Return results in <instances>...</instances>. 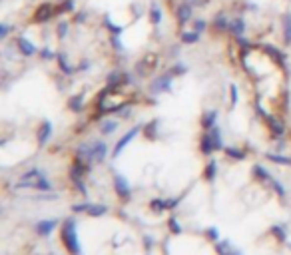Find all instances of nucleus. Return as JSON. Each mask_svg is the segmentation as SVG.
Here are the masks:
<instances>
[{
  "label": "nucleus",
  "mask_w": 291,
  "mask_h": 255,
  "mask_svg": "<svg viewBox=\"0 0 291 255\" xmlns=\"http://www.w3.org/2000/svg\"><path fill=\"white\" fill-rule=\"evenodd\" d=\"M210 132V136H212V140H214V146H216V150H223L225 146H223V138H221V128L216 124L212 130H208Z\"/></svg>",
  "instance_id": "obj_29"
},
{
  "label": "nucleus",
  "mask_w": 291,
  "mask_h": 255,
  "mask_svg": "<svg viewBox=\"0 0 291 255\" xmlns=\"http://www.w3.org/2000/svg\"><path fill=\"white\" fill-rule=\"evenodd\" d=\"M54 228H56V219H44V221H38L36 223V233L42 235V237H46V235L52 233Z\"/></svg>",
  "instance_id": "obj_24"
},
{
  "label": "nucleus",
  "mask_w": 291,
  "mask_h": 255,
  "mask_svg": "<svg viewBox=\"0 0 291 255\" xmlns=\"http://www.w3.org/2000/svg\"><path fill=\"white\" fill-rule=\"evenodd\" d=\"M56 16H60V14H58V4L50 2V0H44V2H40L34 8V12L30 16V22L32 24H46V22L54 20Z\"/></svg>",
  "instance_id": "obj_2"
},
{
  "label": "nucleus",
  "mask_w": 291,
  "mask_h": 255,
  "mask_svg": "<svg viewBox=\"0 0 291 255\" xmlns=\"http://www.w3.org/2000/svg\"><path fill=\"white\" fill-rule=\"evenodd\" d=\"M50 138H52V122L44 120L38 130V146H46Z\"/></svg>",
  "instance_id": "obj_19"
},
{
  "label": "nucleus",
  "mask_w": 291,
  "mask_h": 255,
  "mask_svg": "<svg viewBox=\"0 0 291 255\" xmlns=\"http://www.w3.org/2000/svg\"><path fill=\"white\" fill-rule=\"evenodd\" d=\"M281 38L285 46H291V12L281 16Z\"/></svg>",
  "instance_id": "obj_16"
},
{
  "label": "nucleus",
  "mask_w": 291,
  "mask_h": 255,
  "mask_svg": "<svg viewBox=\"0 0 291 255\" xmlns=\"http://www.w3.org/2000/svg\"><path fill=\"white\" fill-rule=\"evenodd\" d=\"M162 18H164V12H162V6H160V2H150V6H148V20H150V24L154 26V28H158L160 24H162Z\"/></svg>",
  "instance_id": "obj_13"
},
{
  "label": "nucleus",
  "mask_w": 291,
  "mask_h": 255,
  "mask_svg": "<svg viewBox=\"0 0 291 255\" xmlns=\"http://www.w3.org/2000/svg\"><path fill=\"white\" fill-rule=\"evenodd\" d=\"M116 130H118V120L108 118V120H104V122L100 124V132H102L104 136H110V134H114Z\"/></svg>",
  "instance_id": "obj_28"
},
{
  "label": "nucleus",
  "mask_w": 291,
  "mask_h": 255,
  "mask_svg": "<svg viewBox=\"0 0 291 255\" xmlns=\"http://www.w3.org/2000/svg\"><path fill=\"white\" fill-rule=\"evenodd\" d=\"M218 124V112L216 110H208V112H203V116H201V128L203 130H212V128Z\"/></svg>",
  "instance_id": "obj_23"
},
{
  "label": "nucleus",
  "mask_w": 291,
  "mask_h": 255,
  "mask_svg": "<svg viewBox=\"0 0 291 255\" xmlns=\"http://www.w3.org/2000/svg\"><path fill=\"white\" fill-rule=\"evenodd\" d=\"M216 172H218L216 159H210V164H208V168H206V178H208V179H214V178H216Z\"/></svg>",
  "instance_id": "obj_40"
},
{
  "label": "nucleus",
  "mask_w": 291,
  "mask_h": 255,
  "mask_svg": "<svg viewBox=\"0 0 291 255\" xmlns=\"http://www.w3.org/2000/svg\"><path fill=\"white\" fill-rule=\"evenodd\" d=\"M114 187H116V191H118V196H120V198H130V196H132V187H130V183H128L120 174H116V176H114Z\"/></svg>",
  "instance_id": "obj_14"
},
{
  "label": "nucleus",
  "mask_w": 291,
  "mask_h": 255,
  "mask_svg": "<svg viewBox=\"0 0 291 255\" xmlns=\"http://www.w3.org/2000/svg\"><path fill=\"white\" fill-rule=\"evenodd\" d=\"M72 12H76V0H60V4H58V14L66 16Z\"/></svg>",
  "instance_id": "obj_26"
},
{
  "label": "nucleus",
  "mask_w": 291,
  "mask_h": 255,
  "mask_svg": "<svg viewBox=\"0 0 291 255\" xmlns=\"http://www.w3.org/2000/svg\"><path fill=\"white\" fill-rule=\"evenodd\" d=\"M170 72H171L173 78H178V76H184V74L188 72V66H186V64H182V62H176V64H173V66L170 68Z\"/></svg>",
  "instance_id": "obj_34"
},
{
  "label": "nucleus",
  "mask_w": 291,
  "mask_h": 255,
  "mask_svg": "<svg viewBox=\"0 0 291 255\" xmlns=\"http://www.w3.org/2000/svg\"><path fill=\"white\" fill-rule=\"evenodd\" d=\"M106 82H108V86H110V88L118 90L120 86H124V72H122V70H112V72L108 74Z\"/></svg>",
  "instance_id": "obj_22"
},
{
  "label": "nucleus",
  "mask_w": 291,
  "mask_h": 255,
  "mask_svg": "<svg viewBox=\"0 0 291 255\" xmlns=\"http://www.w3.org/2000/svg\"><path fill=\"white\" fill-rule=\"evenodd\" d=\"M106 153H108V146L104 142H94L92 144V162H96V164L104 162Z\"/></svg>",
  "instance_id": "obj_20"
},
{
  "label": "nucleus",
  "mask_w": 291,
  "mask_h": 255,
  "mask_svg": "<svg viewBox=\"0 0 291 255\" xmlns=\"http://www.w3.org/2000/svg\"><path fill=\"white\" fill-rule=\"evenodd\" d=\"M199 38H201V34H199V32H195L194 28H184V30H180V42L186 44V46L197 44Z\"/></svg>",
  "instance_id": "obj_15"
},
{
  "label": "nucleus",
  "mask_w": 291,
  "mask_h": 255,
  "mask_svg": "<svg viewBox=\"0 0 291 255\" xmlns=\"http://www.w3.org/2000/svg\"><path fill=\"white\" fill-rule=\"evenodd\" d=\"M82 106H84V98H82V96H72V98L68 100V108L74 114H78L82 110Z\"/></svg>",
  "instance_id": "obj_31"
},
{
  "label": "nucleus",
  "mask_w": 291,
  "mask_h": 255,
  "mask_svg": "<svg viewBox=\"0 0 291 255\" xmlns=\"http://www.w3.org/2000/svg\"><path fill=\"white\" fill-rule=\"evenodd\" d=\"M223 152H225V155L227 157H231V159H245V152L243 150H240V148H231V146H227V148H223Z\"/></svg>",
  "instance_id": "obj_30"
},
{
  "label": "nucleus",
  "mask_w": 291,
  "mask_h": 255,
  "mask_svg": "<svg viewBox=\"0 0 291 255\" xmlns=\"http://www.w3.org/2000/svg\"><path fill=\"white\" fill-rule=\"evenodd\" d=\"M140 130H142V126H134L130 132H126V134L118 140V144H116V148H114V157H118V155H120V153H122V152H124V150L132 144V140L140 134Z\"/></svg>",
  "instance_id": "obj_8"
},
{
  "label": "nucleus",
  "mask_w": 291,
  "mask_h": 255,
  "mask_svg": "<svg viewBox=\"0 0 291 255\" xmlns=\"http://www.w3.org/2000/svg\"><path fill=\"white\" fill-rule=\"evenodd\" d=\"M56 60H58V68H60V70H62L66 76H72V74L76 72V68H72V66H70V62H68V54H66L64 50H60V52H58Z\"/></svg>",
  "instance_id": "obj_18"
},
{
  "label": "nucleus",
  "mask_w": 291,
  "mask_h": 255,
  "mask_svg": "<svg viewBox=\"0 0 291 255\" xmlns=\"http://www.w3.org/2000/svg\"><path fill=\"white\" fill-rule=\"evenodd\" d=\"M212 28L218 32V34H223V32H227V34H229L231 18H229L225 12H218V14L212 18Z\"/></svg>",
  "instance_id": "obj_9"
},
{
  "label": "nucleus",
  "mask_w": 291,
  "mask_h": 255,
  "mask_svg": "<svg viewBox=\"0 0 291 255\" xmlns=\"http://www.w3.org/2000/svg\"><path fill=\"white\" fill-rule=\"evenodd\" d=\"M62 243L66 245V249L72 255L80 253V245H78V235H76V221L74 219H66L62 226Z\"/></svg>",
  "instance_id": "obj_4"
},
{
  "label": "nucleus",
  "mask_w": 291,
  "mask_h": 255,
  "mask_svg": "<svg viewBox=\"0 0 291 255\" xmlns=\"http://www.w3.org/2000/svg\"><path fill=\"white\" fill-rule=\"evenodd\" d=\"M102 26L108 30V34H110V36H122V34H124V30H126V26L116 24V22L112 20L110 14H104V16H102Z\"/></svg>",
  "instance_id": "obj_12"
},
{
  "label": "nucleus",
  "mask_w": 291,
  "mask_h": 255,
  "mask_svg": "<svg viewBox=\"0 0 291 255\" xmlns=\"http://www.w3.org/2000/svg\"><path fill=\"white\" fill-rule=\"evenodd\" d=\"M110 44L116 52H124V42H122V36H110Z\"/></svg>",
  "instance_id": "obj_39"
},
{
  "label": "nucleus",
  "mask_w": 291,
  "mask_h": 255,
  "mask_svg": "<svg viewBox=\"0 0 291 255\" xmlns=\"http://www.w3.org/2000/svg\"><path fill=\"white\" fill-rule=\"evenodd\" d=\"M247 32V22L243 16H234L231 18V28H229V34L234 38H240V36H245Z\"/></svg>",
  "instance_id": "obj_11"
},
{
  "label": "nucleus",
  "mask_w": 291,
  "mask_h": 255,
  "mask_svg": "<svg viewBox=\"0 0 291 255\" xmlns=\"http://www.w3.org/2000/svg\"><path fill=\"white\" fill-rule=\"evenodd\" d=\"M150 205L154 211H164V209H168V200H154Z\"/></svg>",
  "instance_id": "obj_43"
},
{
  "label": "nucleus",
  "mask_w": 291,
  "mask_h": 255,
  "mask_svg": "<svg viewBox=\"0 0 291 255\" xmlns=\"http://www.w3.org/2000/svg\"><path fill=\"white\" fill-rule=\"evenodd\" d=\"M176 205H178V200H168V209L176 207Z\"/></svg>",
  "instance_id": "obj_52"
},
{
  "label": "nucleus",
  "mask_w": 291,
  "mask_h": 255,
  "mask_svg": "<svg viewBox=\"0 0 291 255\" xmlns=\"http://www.w3.org/2000/svg\"><path fill=\"white\" fill-rule=\"evenodd\" d=\"M238 86L236 84H229V104H231V108H236V104H238Z\"/></svg>",
  "instance_id": "obj_37"
},
{
  "label": "nucleus",
  "mask_w": 291,
  "mask_h": 255,
  "mask_svg": "<svg viewBox=\"0 0 291 255\" xmlns=\"http://www.w3.org/2000/svg\"><path fill=\"white\" fill-rule=\"evenodd\" d=\"M170 230H171L173 233H182V228H180V223H178L176 217H171V219H170Z\"/></svg>",
  "instance_id": "obj_44"
},
{
  "label": "nucleus",
  "mask_w": 291,
  "mask_h": 255,
  "mask_svg": "<svg viewBox=\"0 0 291 255\" xmlns=\"http://www.w3.org/2000/svg\"><path fill=\"white\" fill-rule=\"evenodd\" d=\"M10 32H12V26L8 22H0V40H6Z\"/></svg>",
  "instance_id": "obj_41"
},
{
  "label": "nucleus",
  "mask_w": 291,
  "mask_h": 255,
  "mask_svg": "<svg viewBox=\"0 0 291 255\" xmlns=\"http://www.w3.org/2000/svg\"><path fill=\"white\" fill-rule=\"evenodd\" d=\"M88 207H90L88 204H76V205H74L72 209H74L76 213H80V211H88Z\"/></svg>",
  "instance_id": "obj_50"
},
{
  "label": "nucleus",
  "mask_w": 291,
  "mask_h": 255,
  "mask_svg": "<svg viewBox=\"0 0 291 255\" xmlns=\"http://www.w3.org/2000/svg\"><path fill=\"white\" fill-rule=\"evenodd\" d=\"M216 251L219 253V255H243L234 243H231L229 239H223V241H218L216 243Z\"/></svg>",
  "instance_id": "obj_17"
},
{
  "label": "nucleus",
  "mask_w": 291,
  "mask_h": 255,
  "mask_svg": "<svg viewBox=\"0 0 291 255\" xmlns=\"http://www.w3.org/2000/svg\"><path fill=\"white\" fill-rule=\"evenodd\" d=\"M118 114H120V118H130V116H132V108L126 104V106H124V108H122Z\"/></svg>",
  "instance_id": "obj_49"
},
{
  "label": "nucleus",
  "mask_w": 291,
  "mask_h": 255,
  "mask_svg": "<svg viewBox=\"0 0 291 255\" xmlns=\"http://www.w3.org/2000/svg\"><path fill=\"white\" fill-rule=\"evenodd\" d=\"M253 176H255L257 179H271V176H269L264 168H261V166H255V168H253Z\"/></svg>",
  "instance_id": "obj_42"
},
{
  "label": "nucleus",
  "mask_w": 291,
  "mask_h": 255,
  "mask_svg": "<svg viewBox=\"0 0 291 255\" xmlns=\"http://www.w3.org/2000/svg\"><path fill=\"white\" fill-rule=\"evenodd\" d=\"M132 10H134V18H140V16L144 14V10H142V6H140L138 2H134V4H132Z\"/></svg>",
  "instance_id": "obj_48"
},
{
  "label": "nucleus",
  "mask_w": 291,
  "mask_h": 255,
  "mask_svg": "<svg viewBox=\"0 0 291 255\" xmlns=\"http://www.w3.org/2000/svg\"><path fill=\"white\" fill-rule=\"evenodd\" d=\"M158 62H160V56L156 52H148L140 58V62L136 64V74L138 76H148L152 74L156 68H158Z\"/></svg>",
  "instance_id": "obj_5"
},
{
  "label": "nucleus",
  "mask_w": 291,
  "mask_h": 255,
  "mask_svg": "<svg viewBox=\"0 0 291 255\" xmlns=\"http://www.w3.org/2000/svg\"><path fill=\"white\" fill-rule=\"evenodd\" d=\"M86 70H90V60H82L76 66V72H86Z\"/></svg>",
  "instance_id": "obj_45"
},
{
  "label": "nucleus",
  "mask_w": 291,
  "mask_h": 255,
  "mask_svg": "<svg viewBox=\"0 0 291 255\" xmlns=\"http://www.w3.org/2000/svg\"><path fill=\"white\" fill-rule=\"evenodd\" d=\"M106 211H108V207H106V205H90L86 213L92 215V217H100V215H104Z\"/></svg>",
  "instance_id": "obj_36"
},
{
  "label": "nucleus",
  "mask_w": 291,
  "mask_h": 255,
  "mask_svg": "<svg viewBox=\"0 0 291 255\" xmlns=\"http://www.w3.org/2000/svg\"><path fill=\"white\" fill-rule=\"evenodd\" d=\"M186 2H190L194 8H201V6L208 4V0H186Z\"/></svg>",
  "instance_id": "obj_46"
},
{
  "label": "nucleus",
  "mask_w": 291,
  "mask_h": 255,
  "mask_svg": "<svg viewBox=\"0 0 291 255\" xmlns=\"http://www.w3.org/2000/svg\"><path fill=\"white\" fill-rule=\"evenodd\" d=\"M216 152V146H214V140L210 136V132H206L201 136V153L203 155H212Z\"/></svg>",
  "instance_id": "obj_25"
},
{
  "label": "nucleus",
  "mask_w": 291,
  "mask_h": 255,
  "mask_svg": "<svg viewBox=\"0 0 291 255\" xmlns=\"http://www.w3.org/2000/svg\"><path fill=\"white\" fill-rule=\"evenodd\" d=\"M208 235H210V239H212V241H218V239H219V235H218V230H216V228H210V230H208Z\"/></svg>",
  "instance_id": "obj_51"
},
{
  "label": "nucleus",
  "mask_w": 291,
  "mask_h": 255,
  "mask_svg": "<svg viewBox=\"0 0 291 255\" xmlns=\"http://www.w3.org/2000/svg\"><path fill=\"white\" fill-rule=\"evenodd\" d=\"M261 50H264L275 64H277V66H285V62H287V54L283 52V50H279L277 46H273V44H264V46H261Z\"/></svg>",
  "instance_id": "obj_10"
},
{
  "label": "nucleus",
  "mask_w": 291,
  "mask_h": 255,
  "mask_svg": "<svg viewBox=\"0 0 291 255\" xmlns=\"http://www.w3.org/2000/svg\"><path fill=\"white\" fill-rule=\"evenodd\" d=\"M38 56L42 58V60H56V56H58V52H54L50 46H44V48H40V52H38Z\"/></svg>",
  "instance_id": "obj_35"
},
{
  "label": "nucleus",
  "mask_w": 291,
  "mask_h": 255,
  "mask_svg": "<svg viewBox=\"0 0 291 255\" xmlns=\"http://www.w3.org/2000/svg\"><path fill=\"white\" fill-rule=\"evenodd\" d=\"M88 22V12L86 10H80V12H74V18H72V24H86Z\"/></svg>",
  "instance_id": "obj_38"
},
{
  "label": "nucleus",
  "mask_w": 291,
  "mask_h": 255,
  "mask_svg": "<svg viewBox=\"0 0 291 255\" xmlns=\"http://www.w3.org/2000/svg\"><path fill=\"white\" fill-rule=\"evenodd\" d=\"M194 6L190 2H186V0H180V2H176L171 6V12H173V18H176V24L180 30H184L188 24H192L194 20Z\"/></svg>",
  "instance_id": "obj_3"
},
{
  "label": "nucleus",
  "mask_w": 291,
  "mask_h": 255,
  "mask_svg": "<svg viewBox=\"0 0 291 255\" xmlns=\"http://www.w3.org/2000/svg\"><path fill=\"white\" fill-rule=\"evenodd\" d=\"M271 231H273V233H275V235H277L281 241H285V231H283L279 226H273V228H271Z\"/></svg>",
  "instance_id": "obj_47"
},
{
  "label": "nucleus",
  "mask_w": 291,
  "mask_h": 255,
  "mask_svg": "<svg viewBox=\"0 0 291 255\" xmlns=\"http://www.w3.org/2000/svg\"><path fill=\"white\" fill-rule=\"evenodd\" d=\"M171 84H173V76H171V72L168 70V72H164V74H160L152 84H150V92L152 94H166V92H171Z\"/></svg>",
  "instance_id": "obj_6"
},
{
  "label": "nucleus",
  "mask_w": 291,
  "mask_h": 255,
  "mask_svg": "<svg viewBox=\"0 0 291 255\" xmlns=\"http://www.w3.org/2000/svg\"><path fill=\"white\" fill-rule=\"evenodd\" d=\"M192 28H194L195 32H199V34H203V32L208 30V20L201 18V16H199V18H194V20H192Z\"/></svg>",
  "instance_id": "obj_33"
},
{
  "label": "nucleus",
  "mask_w": 291,
  "mask_h": 255,
  "mask_svg": "<svg viewBox=\"0 0 291 255\" xmlns=\"http://www.w3.org/2000/svg\"><path fill=\"white\" fill-rule=\"evenodd\" d=\"M267 159L273 162V164H279V166H291V157L277 155V153H271V152H267Z\"/></svg>",
  "instance_id": "obj_32"
},
{
  "label": "nucleus",
  "mask_w": 291,
  "mask_h": 255,
  "mask_svg": "<svg viewBox=\"0 0 291 255\" xmlns=\"http://www.w3.org/2000/svg\"><path fill=\"white\" fill-rule=\"evenodd\" d=\"M267 118V124H269V128H271V134L275 136V138H281L283 134H285V124L281 122V120H277L275 116H266Z\"/></svg>",
  "instance_id": "obj_21"
},
{
  "label": "nucleus",
  "mask_w": 291,
  "mask_h": 255,
  "mask_svg": "<svg viewBox=\"0 0 291 255\" xmlns=\"http://www.w3.org/2000/svg\"><path fill=\"white\" fill-rule=\"evenodd\" d=\"M14 46H16V50H18L22 56H26V58L36 56V54L40 52L38 46H36L32 40H28L26 36H14Z\"/></svg>",
  "instance_id": "obj_7"
},
{
  "label": "nucleus",
  "mask_w": 291,
  "mask_h": 255,
  "mask_svg": "<svg viewBox=\"0 0 291 255\" xmlns=\"http://www.w3.org/2000/svg\"><path fill=\"white\" fill-rule=\"evenodd\" d=\"M70 34V20H60L56 24V36L58 40H66Z\"/></svg>",
  "instance_id": "obj_27"
},
{
  "label": "nucleus",
  "mask_w": 291,
  "mask_h": 255,
  "mask_svg": "<svg viewBox=\"0 0 291 255\" xmlns=\"http://www.w3.org/2000/svg\"><path fill=\"white\" fill-rule=\"evenodd\" d=\"M16 187H28V189H42V191H50L52 189V183L46 179L44 172L42 170H30L26 172L20 181H16Z\"/></svg>",
  "instance_id": "obj_1"
}]
</instances>
